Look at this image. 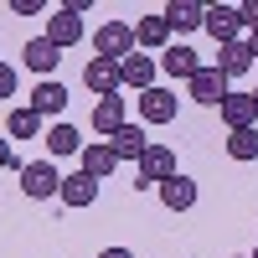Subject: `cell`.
<instances>
[{"label": "cell", "instance_id": "obj_1", "mask_svg": "<svg viewBox=\"0 0 258 258\" xmlns=\"http://www.w3.org/2000/svg\"><path fill=\"white\" fill-rule=\"evenodd\" d=\"M93 47H98L103 62H124L129 52H140L135 47V21H103L93 31Z\"/></svg>", "mask_w": 258, "mask_h": 258}, {"label": "cell", "instance_id": "obj_2", "mask_svg": "<svg viewBox=\"0 0 258 258\" xmlns=\"http://www.w3.org/2000/svg\"><path fill=\"white\" fill-rule=\"evenodd\" d=\"M21 191H26L31 202H52L57 191H62L57 165L52 160H26V165H21Z\"/></svg>", "mask_w": 258, "mask_h": 258}, {"label": "cell", "instance_id": "obj_3", "mask_svg": "<svg viewBox=\"0 0 258 258\" xmlns=\"http://www.w3.org/2000/svg\"><path fill=\"white\" fill-rule=\"evenodd\" d=\"M155 78H160V62L150 57V52H129L119 62V83L124 88H135V93H150L155 88Z\"/></svg>", "mask_w": 258, "mask_h": 258}, {"label": "cell", "instance_id": "obj_4", "mask_svg": "<svg viewBox=\"0 0 258 258\" xmlns=\"http://www.w3.org/2000/svg\"><path fill=\"white\" fill-rule=\"evenodd\" d=\"M170 176H181L176 170V150L170 145H150L140 155V186H165Z\"/></svg>", "mask_w": 258, "mask_h": 258}, {"label": "cell", "instance_id": "obj_5", "mask_svg": "<svg viewBox=\"0 0 258 258\" xmlns=\"http://www.w3.org/2000/svg\"><path fill=\"white\" fill-rule=\"evenodd\" d=\"M202 31L217 41V47H227V41H243V11L238 6H207V21H202Z\"/></svg>", "mask_w": 258, "mask_h": 258}, {"label": "cell", "instance_id": "obj_6", "mask_svg": "<svg viewBox=\"0 0 258 258\" xmlns=\"http://www.w3.org/2000/svg\"><path fill=\"white\" fill-rule=\"evenodd\" d=\"M186 88H191V103H202V109H222V98L232 93V88H227V78L212 68V62H207V68L191 78V83H186Z\"/></svg>", "mask_w": 258, "mask_h": 258}, {"label": "cell", "instance_id": "obj_7", "mask_svg": "<svg viewBox=\"0 0 258 258\" xmlns=\"http://www.w3.org/2000/svg\"><path fill=\"white\" fill-rule=\"evenodd\" d=\"M21 62H26V68L47 83V78H57V62H62V47H52L47 36H31L26 47H21Z\"/></svg>", "mask_w": 258, "mask_h": 258}, {"label": "cell", "instance_id": "obj_8", "mask_svg": "<svg viewBox=\"0 0 258 258\" xmlns=\"http://www.w3.org/2000/svg\"><path fill=\"white\" fill-rule=\"evenodd\" d=\"M41 36H47L52 47H62V52H68V47H78V41H83V16H78V11H68V6H57Z\"/></svg>", "mask_w": 258, "mask_h": 258}, {"label": "cell", "instance_id": "obj_9", "mask_svg": "<svg viewBox=\"0 0 258 258\" xmlns=\"http://www.w3.org/2000/svg\"><path fill=\"white\" fill-rule=\"evenodd\" d=\"M176 109H181L176 93L160 88V83H155L150 93H140V119H145V124H176Z\"/></svg>", "mask_w": 258, "mask_h": 258}, {"label": "cell", "instance_id": "obj_10", "mask_svg": "<svg viewBox=\"0 0 258 258\" xmlns=\"http://www.w3.org/2000/svg\"><path fill=\"white\" fill-rule=\"evenodd\" d=\"M202 68H207V62H202L197 52H191V47H181V41L160 52V73H165V78H176V83H191Z\"/></svg>", "mask_w": 258, "mask_h": 258}, {"label": "cell", "instance_id": "obj_11", "mask_svg": "<svg viewBox=\"0 0 258 258\" xmlns=\"http://www.w3.org/2000/svg\"><path fill=\"white\" fill-rule=\"evenodd\" d=\"M217 114H222V124H227V135H232V129H258V103H253V93H227Z\"/></svg>", "mask_w": 258, "mask_h": 258}, {"label": "cell", "instance_id": "obj_12", "mask_svg": "<svg viewBox=\"0 0 258 258\" xmlns=\"http://www.w3.org/2000/svg\"><path fill=\"white\" fill-rule=\"evenodd\" d=\"M57 202H62V207H73V212L93 207V202H98V181H93V176H83V170H73V176H62Z\"/></svg>", "mask_w": 258, "mask_h": 258}, {"label": "cell", "instance_id": "obj_13", "mask_svg": "<svg viewBox=\"0 0 258 258\" xmlns=\"http://www.w3.org/2000/svg\"><path fill=\"white\" fill-rule=\"evenodd\" d=\"M160 16H165L170 36H186V31H197L202 21H207V6H197V0H170V6H165Z\"/></svg>", "mask_w": 258, "mask_h": 258}, {"label": "cell", "instance_id": "obj_14", "mask_svg": "<svg viewBox=\"0 0 258 258\" xmlns=\"http://www.w3.org/2000/svg\"><path fill=\"white\" fill-rule=\"evenodd\" d=\"M78 170H83V176H93V181H109L114 170H119V155H114V145H83V155H78Z\"/></svg>", "mask_w": 258, "mask_h": 258}, {"label": "cell", "instance_id": "obj_15", "mask_svg": "<svg viewBox=\"0 0 258 258\" xmlns=\"http://www.w3.org/2000/svg\"><path fill=\"white\" fill-rule=\"evenodd\" d=\"M83 83H88V93H98V98L124 93V83H119V62H103V57H93L88 68H83Z\"/></svg>", "mask_w": 258, "mask_h": 258}, {"label": "cell", "instance_id": "obj_16", "mask_svg": "<svg viewBox=\"0 0 258 258\" xmlns=\"http://www.w3.org/2000/svg\"><path fill=\"white\" fill-rule=\"evenodd\" d=\"M135 47H140V52H155V47L165 52V47H170V26H165L160 11H150V16L135 21Z\"/></svg>", "mask_w": 258, "mask_h": 258}, {"label": "cell", "instance_id": "obj_17", "mask_svg": "<svg viewBox=\"0 0 258 258\" xmlns=\"http://www.w3.org/2000/svg\"><path fill=\"white\" fill-rule=\"evenodd\" d=\"M129 119H124V93H109V98H98L93 103V135H119V129H124Z\"/></svg>", "mask_w": 258, "mask_h": 258}, {"label": "cell", "instance_id": "obj_18", "mask_svg": "<svg viewBox=\"0 0 258 258\" xmlns=\"http://www.w3.org/2000/svg\"><path fill=\"white\" fill-rule=\"evenodd\" d=\"M227 83L232 78H243L248 68H253V52H248V41H227V47H217V62H212Z\"/></svg>", "mask_w": 258, "mask_h": 258}, {"label": "cell", "instance_id": "obj_19", "mask_svg": "<svg viewBox=\"0 0 258 258\" xmlns=\"http://www.w3.org/2000/svg\"><path fill=\"white\" fill-rule=\"evenodd\" d=\"M109 145H114V155H119V165H124V160H135V165H140V155L150 150V135H145V124H124L119 135L109 140Z\"/></svg>", "mask_w": 258, "mask_h": 258}, {"label": "cell", "instance_id": "obj_20", "mask_svg": "<svg viewBox=\"0 0 258 258\" xmlns=\"http://www.w3.org/2000/svg\"><path fill=\"white\" fill-rule=\"evenodd\" d=\"M160 202H165V212H191L197 207V181L191 176H170L160 186Z\"/></svg>", "mask_w": 258, "mask_h": 258}, {"label": "cell", "instance_id": "obj_21", "mask_svg": "<svg viewBox=\"0 0 258 258\" xmlns=\"http://www.w3.org/2000/svg\"><path fill=\"white\" fill-rule=\"evenodd\" d=\"M31 109H36L41 119H52V114H62V109H68V88H62L57 78H47V83H36V93H31Z\"/></svg>", "mask_w": 258, "mask_h": 258}, {"label": "cell", "instance_id": "obj_22", "mask_svg": "<svg viewBox=\"0 0 258 258\" xmlns=\"http://www.w3.org/2000/svg\"><path fill=\"white\" fill-rule=\"evenodd\" d=\"M6 135L11 140H36L41 135V114L31 109V103H16V109L6 114Z\"/></svg>", "mask_w": 258, "mask_h": 258}, {"label": "cell", "instance_id": "obj_23", "mask_svg": "<svg viewBox=\"0 0 258 258\" xmlns=\"http://www.w3.org/2000/svg\"><path fill=\"white\" fill-rule=\"evenodd\" d=\"M47 150H52V160L57 155H83V135H78L73 124H52L47 129Z\"/></svg>", "mask_w": 258, "mask_h": 258}, {"label": "cell", "instance_id": "obj_24", "mask_svg": "<svg viewBox=\"0 0 258 258\" xmlns=\"http://www.w3.org/2000/svg\"><path fill=\"white\" fill-rule=\"evenodd\" d=\"M227 155L232 160H258V129H232L227 135Z\"/></svg>", "mask_w": 258, "mask_h": 258}, {"label": "cell", "instance_id": "obj_25", "mask_svg": "<svg viewBox=\"0 0 258 258\" xmlns=\"http://www.w3.org/2000/svg\"><path fill=\"white\" fill-rule=\"evenodd\" d=\"M6 98H16V68L0 62V103H6Z\"/></svg>", "mask_w": 258, "mask_h": 258}, {"label": "cell", "instance_id": "obj_26", "mask_svg": "<svg viewBox=\"0 0 258 258\" xmlns=\"http://www.w3.org/2000/svg\"><path fill=\"white\" fill-rule=\"evenodd\" d=\"M11 11H16V16H41V11H47V0H11Z\"/></svg>", "mask_w": 258, "mask_h": 258}, {"label": "cell", "instance_id": "obj_27", "mask_svg": "<svg viewBox=\"0 0 258 258\" xmlns=\"http://www.w3.org/2000/svg\"><path fill=\"white\" fill-rule=\"evenodd\" d=\"M11 165H16V145H11V135H0V170H11Z\"/></svg>", "mask_w": 258, "mask_h": 258}, {"label": "cell", "instance_id": "obj_28", "mask_svg": "<svg viewBox=\"0 0 258 258\" xmlns=\"http://www.w3.org/2000/svg\"><path fill=\"white\" fill-rule=\"evenodd\" d=\"M238 11H243V26H248V31H258V0H243Z\"/></svg>", "mask_w": 258, "mask_h": 258}, {"label": "cell", "instance_id": "obj_29", "mask_svg": "<svg viewBox=\"0 0 258 258\" xmlns=\"http://www.w3.org/2000/svg\"><path fill=\"white\" fill-rule=\"evenodd\" d=\"M98 258H135V253H129V248H103Z\"/></svg>", "mask_w": 258, "mask_h": 258}, {"label": "cell", "instance_id": "obj_30", "mask_svg": "<svg viewBox=\"0 0 258 258\" xmlns=\"http://www.w3.org/2000/svg\"><path fill=\"white\" fill-rule=\"evenodd\" d=\"M248 52H253V62H258V31H248Z\"/></svg>", "mask_w": 258, "mask_h": 258}, {"label": "cell", "instance_id": "obj_31", "mask_svg": "<svg viewBox=\"0 0 258 258\" xmlns=\"http://www.w3.org/2000/svg\"><path fill=\"white\" fill-rule=\"evenodd\" d=\"M248 258H258V248H253V253H248Z\"/></svg>", "mask_w": 258, "mask_h": 258}, {"label": "cell", "instance_id": "obj_32", "mask_svg": "<svg viewBox=\"0 0 258 258\" xmlns=\"http://www.w3.org/2000/svg\"><path fill=\"white\" fill-rule=\"evenodd\" d=\"M253 103H258V88H253Z\"/></svg>", "mask_w": 258, "mask_h": 258}]
</instances>
